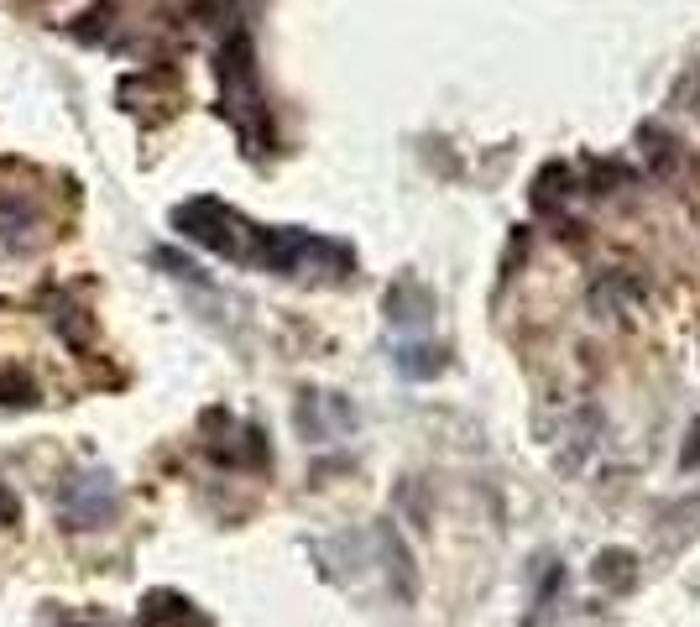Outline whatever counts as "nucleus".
<instances>
[{"label":"nucleus","instance_id":"f257e3e1","mask_svg":"<svg viewBox=\"0 0 700 627\" xmlns=\"http://www.w3.org/2000/svg\"><path fill=\"white\" fill-rule=\"evenodd\" d=\"M173 220H178V230H183V236H194L199 246L220 251V257H241V241H236V215H230L225 204H215V199H194V204H183Z\"/></svg>","mask_w":700,"mask_h":627},{"label":"nucleus","instance_id":"f03ea898","mask_svg":"<svg viewBox=\"0 0 700 627\" xmlns=\"http://www.w3.org/2000/svg\"><path fill=\"white\" fill-rule=\"evenodd\" d=\"M115 513V497H110V481L105 476H79L68 486V518L84 523V528H100Z\"/></svg>","mask_w":700,"mask_h":627},{"label":"nucleus","instance_id":"7ed1b4c3","mask_svg":"<svg viewBox=\"0 0 700 627\" xmlns=\"http://www.w3.org/2000/svg\"><path fill=\"white\" fill-rule=\"evenodd\" d=\"M105 16H110V6H95L89 16H79L74 37H84V42H100V32H105Z\"/></svg>","mask_w":700,"mask_h":627},{"label":"nucleus","instance_id":"20e7f679","mask_svg":"<svg viewBox=\"0 0 700 627\" xmlns=\"http://www.w3.org/2000/svg\"><path fill=\"white\" fill-rule=\"evenodd\" d=\"M0 398H6V403H32V382L27 377H6V382H0Z\"/></svg>","mask_w":700,"mask_h":627}]
</instances>
